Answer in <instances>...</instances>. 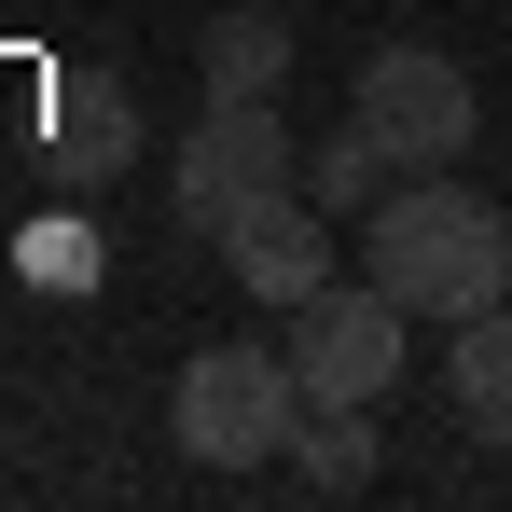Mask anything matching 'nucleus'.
Returning a JSON list of instances; mask_svg holds the SVG:
<instances>
[{
	"label": "nucleus",
	"mask_w": 512,
	"mask_h": 512,
	"mask_svg": "<svg viewBox=\"0 0 512 512\" xmlns=\"http://www.w3.org/2000/svg\"><path fill=\"white\" fill-rule=\"evenodd\" d=\"M14 263H28L42 291H84V277H97V236H84V222H28V236H14Z\"/></svg>",
	"instance_id": "12"
},
{
	"label": "nucleus",
	"mask_w": 512,
	"mask_h": 512,
	"mask_svg": "<svg viewBox=\"0 0 512 512\" xmlns=\"http://www.w3.org/2000/svg\"><path fill=\"white\" fill-rule=\"evenodd\" d=\"M360 277L416 319H485L512 305V222L499 194H457V167H416V194H374V236H360Z\"/></svg>",
	"instance_id": "1"
},
{
	"label": "nucleus",
	"mask_w": 512,
	"mask_h": 512,
	"mask_svg": "<svg viewBox=\"0 0 512 512\" xmlns=\"http://www.w3.org/2000/svg\"><path fill=\"white\" fill-rule=\"evenodd\" d=\"M402 346H416V305H388L374 277L360 291H319V305H291V374H305V402H388L402 388Z\"/></svg>",
	"instance_id": "5"
},
{
	"label": "nucleus",
	"mask_w": 512,
	"mask_h": 512,
	"mask_svg": "<svg viewBox=\"0 0 512 512\" xmlns=\"http://www.w3.org/2000/svg\"><path fill=\"white\" fill-rule=\"evenodd\" d=\"M443 374H457V416L485 429V443H512V305H485V319H457V346H443Z\"/></svg>",
	"instance_id": "8"
},
{
	"label": "nucleus",
	"mask_w": 512,
	"mask_h": 512,
	"mask_svg": "<svg viewBox=\"0 0 512 512\" xmlns=\"http://www.w3.org/2000/svg\"><path fill=\"white\" fill-rule=\"evenodd\" d=\"M180 457H208V471H263V457H291V429H305V374H291V346H208L194 374H180Z\"/></svg>",
	"instance_id": "2"
},
{
	"label": "nucleus",
	"mask_w": 512,
	"mask_h": 512,
	"mask_svg": "<svg viewBox=\"0 0 512 512\" xmlns=\"http://www.w3.org/2000/svg\"><path fill=\"white\" fill-rule=\"evenodd\" d=\"M222 263H236L250 305H319L333 291V208L291 180V194H263L250 222H222Z\"/></svg>",
	"instance_id": "6"
},
{
	"label": "nucleus",
	"mask_w": 512,
	"mask_h": 512,
	"mask_svg": "<svg viewBox=\"0 0 512 512\" xmlns=\"http://www.w3.org/2000/svg\"><path fill=\"white\" fill-rule=\"evenodd\" d=\"M346 125L388 153V167H457L471 153V125H485V97H471V70L457 56H429V42H388L374 70H360V97H346Z\"/></svg>",
	"instance_id": "3"
},
{
	"label": "nucleus",
	"mask_w": 512,
	"mask_h": 512,
	"mask_svg": "<svg viewBox=\"0 0 512 512\" xmlns=\"http://www.w3.org/2000/svg\"><path fill=\"white\" fill-rule=\"evenodd\" d=\"M291 84V14H222L208 28V97H277Z\"/></svg>",
	"instance_id": "9"
},
{
	"label": "nucleus",
	"mask_w": 512,
	"mask_h": 512,
	"mask_svg": "<svg viewBox=\"0 0 512 512\" xmlns=\"http://www.w3.org/2000/svg\"><path fill=\"white\" fill-rule=\"evenodd\" d=\"M139 153V97L111 70H56V180H111Z\"/></svg>",
	"instance_id": "7"
},
{
	"label": "nucleus",
	"mask_w": 512,
	"mask_h": 512,
	"mask_svg": "<svg viewBox=\"0 0 512 512\" xmlns=\"http://www.w3.org/2000/svg\"><path fill=\"white\" fill-rule=\"evenodd\" d=\"M374 180H388V153H374V139H360V125H346V139H319V153H305V194H319V208H374Z\"/></svg>",
	"instance_id": "11"
},
{
	"label": "nucleus",
	"mask_w": 512,
	"mask_h": 512,
	"mask_svg": "<svg viewBox=\"0 0 512 512\" xmlns=\"http://www.w3.org/2000/svg\"><path fill=\"white\" fill-rule=\"evenodd\" d=\"M291 471H305L319 499H360V485H374V429H360V402H305V429H291Z\"/></svg>",
	"instance_id": "10"
},
{
	"label": "nucleus",
	"mask_w": 512,
	"mask_h": 512,
	"mask_svg": "<svg viewBox=\"0 0 512 512\" xmlns=\"http://www.w3.org/2000/svg\"><path fill=\"white\" fill-rule=\"evenodd\" d=\"M291 180H305V153H291L277 97H208V125L180 139V222L222 236V222H250L263 194H291Z\"/></svg>",
	"instance_id": "4"
}]
</instances>
